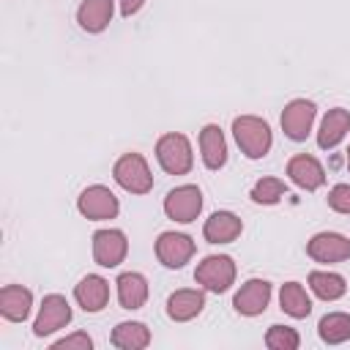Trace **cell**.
<instances>
[{"label":"cell","instance_id":"cell-10","mask_svg":"<svg viewBox=\"0 0 350 350\" xmlns=\"http://www.w3.org/2000/svg\"><path fill=\"white\" fill-rule=\"evenodd\" d=\"M129 252V241L120 230H98L93 232V260L101 268H115L123 262Z\"/></svg>","mask_w":350,"mask_h":350},{"label":"cell","instance_id":"cell-18","mask_svg":"<svg viewBox=\"0 0 350 350\" xmlns=\"http://www.w3.org/2000/svg\"><path fill=\"white\" fill-rule=\"evenodd\" d=\"M200 153L208 170H219L227 161V139L221 134V129L216 123H208L200 131Z\"/></svg>","mask_w":350,"mask_h":350},{"label":"cell","instance_id":"cell-2","mask_svg":"<svg viewBox=\"0 0 350 350\" xmlns=\"http://www.w3.org/2000/svg\"><path fill=\"white\" fill-rule=\"evenodd\" d=\"M156 159L161 164L164 172L170 175H186L194 164V153H191V145L186 139V134H178V131H170L164 137H159L156 142Z\"/></svg>","mask_w":350,"mask_h":350},{"label":"cell","instance_id":"cell-27","mask_svg":"<svg viewBox=\"0 0 350 350\" xmlns=\"http://www.w3.org/2000/svg\"><path fill=\"white\" fill-rule=\"evenodd\" d=\"M265 345L271 350H295L301 345V336L290 325H271L265 334Z\"/></svg>","mask_w":350,"mask_h":350},{"label":"cell","instance_id":"cell-28","mask_svg":"<svg viewBox=\"0 0 350 350\" xmlns=\"http://www.w3.org/2000/svg\"><path fill=\"white\" fill-rule=\"evenodd\" d=\"M328 205H331L336 213H350V186H347V183H336V186L328 191Z\"/></svg>","mask_w":350,"mask_h":350},{"label":"cell","instance_id":"cell-3","mask_svg":"<svg viewBox=\"0 0 350 350\" xmlns=\"http://www.w3.org/2000/svg\"><path fill=\"white\" fill-rule=\"evenodd\" d=\"M112 178L118 180L120 189H126L131 194H148L153 189V175L148 170V161L139 153L120 156L112 167Z\"/></svg>","mask_w":350,"mask_h":350},{"label":"cell","instance_id":"cell-23","mask_svg":"<svg viewBox=\"0 0 350 350\" xmlns=\"http://www.w3.org/2000/svg\"><path fill=\"white\" fill-rule=\"evenodd\" d=\"M112 345L120 350H142L150 345V331L145 323H120L112 331Z\"/></svg>","mask_w":350,"mask_h":350},{"label":"cell","instance_id":"cell-20","mask_svg":"<svg viewBox=\"0 0 350 350\" xmlns=\"http://www.w3.org/2000/svg\"><path fill=\"white\" fill-rule=\"evenodd\" d=\"M205 306V295L200 290H178L167 298V314L175 323H186L191 317H197Z\"/></svg>","mask_w":350,"mask_h":350},{"label":"cell","instance_id":"cell-21","mask_svg":"<svg viewBox=\"0 0 350 350\" xmlns=\"http://www.w3.org/2000/svg\"><path fill=\"white\" fill-rule=\"evenodd\" d=\"M115 284H118V301L123 309H139L148 301V282L142 273L126 271L118 276Z\"/></svg>","mask_w":350,"mask_h":350},{"label":"cell","instance_id":"cell-4","mask_svg":"<svg viewBox=\"0 0 350 350\" xmlns=\"http://www.w3.org/2000/svg\"><path fill=\"white\" fill-rule=\"evenodd\" d=\"M194 279L211 293H224L235 282V262L227 254H211L197 265Z\"/></svg>","mask_w":350,"mask_h":350},{"label":"cell","instance_id":"cell-8","mask_svg":"<svg viewBox=\"0 0 350 350\" xmlns=\"http://www.w3.org/2000/svg\"><path fill=\"white\" fill-rule=\"evenodd\" d=\"M156 257L164 268H183L194 257V241L183 232H161L156 238Z\"/></svg>","mask_w":350,"mask_h":350},{"label":"cell","instance_id":"cell-1","mask_svg":"<svg viewBox=\"0 0 350 350\" xmlns=\"http://www.w3.org/2000/svg\"><path fill=\"white\" fill-rule=\"evenodd\" d=\"M232 134H235V142L238 148L243 150V156L249 159H262L268 150H271V126L257 118V115H241L232 120Z\"/></svg>","mask_w":350,"mask_h":350},{"label":"cell","instance_id":"cell-22","mask_svg":"<svg viewBox=\"0 0 350 350\" xmlns=\"http://www.w3.org/2000/svg\"><path fill=\"white\" fill-rule=\"evenodd\" d=\"M279 304H282V312H287V314L295 317V320H301V317H306V314L312 312V301H309L306 290H304L298 282L282 284V290H279Z\"/></svg>","mask_w":350,"mask_h":350},{"label":"cell","instance_id":"cell-30","mask_svg":"<svg viewBox=\"0 0 350 350\" xmlns=\"http://www.w3.org/2000/svg\"><path fill=\"white\" fill-rule=\"evenodd\" d=\"M142 5H145V0H120V14H123V16H131V14H137Z\"/></svg>","mask_w":350,"mask_h":350},{"label":"cell","instance_id":"cell-24","mask_svg":"<svg viewBox=\"0 0 350 350\" xmlns=\"http://www.w3.org/2000/svg\"><path fill=\"white\" fill-rule=\"evenodd\" d=\"M309 287L317 298L323 301H336L347 293V284L339 273H328V271H312L309 273Z\"/></svg>","mask_w":350,"mask_h":350},{"label":"cell","instance_id":"cell-6","mask_svg":"<svg viewBox=\"0 0 350 350\" xmlns=\"http://www.w3.org/2000/svg\"><path fill=\"white\" fill-rule=\"evenodd\" d=\"M77 208L85 219L90 221H104V219H115L120 205H118V197L107 189V186H88L79 200H77Z\"/></svg>","mask_w":350,"mask_h":350},{"label":"cell","instance_id":"cell-5","mask_svg":"<svg viewBox=\"0 0 350 350\" xmlns=\"http://www.w3.org/2000/svg\"><path fill=\"white\" fill-rule=\"evenodd\" d=\"M202 211V191L191 183L186 186H178L172 189L167 197H164V213L172 219V221H180V224H189L200 216Z\"/></svg>","mask_w":350,"mask_h":350},{"label":"cell","instance_id":"cell-12","mask_svg":"<svg viewBox=\"0 0 350 350\" xmlns=\"http://www.w3.org/2000/svg\"><path fill=\"white\" fill-rule=\"evenodd\" d=\"M271 301V282L265 279H249L238 293H235V312L238 314H246V317H254V314H262L265 306Z\"/></svg>","mask_w":350,"mask_h":350},{"label":"cell","instance_id":"cell-19","mask_svg":"<svg viewBox=\"0 0 350 350\" xmlns=\"http://www.w3.org/2000/svg\"><path fill=\"white\" fill-rule=\"evenodd\" d=\"M115 11V0H85L77 11V22L85 33H101Z\"/></svg>","mask_w":350,"mask_h":350},{"label":"cell","instance_id":"cell-7","mask_svg":"<svg viewBox=\"0 0 350 350\" xmlns=\"http://www.w3.org/2000/svg\"><path fill=\"white\" fill-rule=\"evenodd\" d=\"M314 115H317V107L314 101H306V98H295L284 107L282 112V129L284 134L293 139V142H304L312 131V123H314Z\"/></svg>","mask_w":350,"mask_h":350},{"label":"cell","instance_id":"cell-31","mask_svg":"<svg viewBox=\"0 0 350 350\" xmlns=\"http://www.w3.org/2000/svg\"><path fill=\"white\" fill-rule=\"evenodd\" d=\"M347 170H350V150H347Z\"/></svg>","mask_w":350,"mask_h":350},{"label":"cell","instance_id":"cell-29","mask_svg":"<svg viewBox=\"0 0 350 350\" xmlns=\"http://www.w3.org/2000/svg\"><path fill=\"white\" fill-rule=\"evenodd\" d=\"M52 347H55V350H71V347H82V350H90V347H93V339H90L88 334L77 331V334H71V336H63V339H57Z\"/></svg>","mask_w":350,"mask_h":350},{"label":"cell","instance_id":"cell-14","mask_svg":"<svg viewBox=\"0 0 350 350\" xmlns=\"http://www.w3.org/2000/svg\"><path fill=\"white\" fill-rule=\"evenodd\" d=\"M74 298L85 312H101L109 301V284H107V279H101L96 273H88L74 287Z\"/></svg>","mask_w":350,"mask_h":350},{"label":"cell","instance_id":"cell-9","mask_svg":"<svg viewBox=\"0 0 350 350\" xmlns=\"http://www.w3.org/2000/svg\"><path fill=\"white\" fill-rule=\"evenodd\" d=\"M68 320H71V306H68V301H66L63 295L52 293V295H46V298L41 301L38 317H36V323H33V334H36V336H49V334L60 331L63 325H68Z\"/></svg>","mask_w":350,"mask_h":350},{"label":"cell","instance_id":"cell-26","mask_svg":"<svg viewBox=\"0 0 350 350\" xmlns=\"http://www.w3.org/2000/svg\"><path fill=\"white\" fill-rule=\"evenodd\" d=\"M284 194H287V186H284V180H279V178H262V180H257L254 189H252V200H254L257 205H276Z\"/></svg>","mask_w":350,"mask_h":350},{"label":"cell","instance_id":"cell-15","mask_svg":"<svg viewBox=\"0 0 350 350\" xmlns=\"http://www.w3.org/2000/svg\"><path fill=\"white\" fill-rule=\"evenodd\" d=\"M30 306H33V293L22 284H5L0 290V314L11 323H22L27 320L30 314Z\"/></svg>","mask_w":350,"mask_h":350},{"label":"cell","instance_id":"cell-16","mask_svg":"<svg viewBox=\"0 0 350 350\" xmlns=\"http://www.w3.org/2000/svg\"><path fill=\"white\" fill-rule=\"evenodd\" d=\"M241 230H243V224L232 211H216L205 221L202 235H205L208 243H230V241H235L241 235Z\"/></svg>","mask_w":350,"mask_h":350},{"label":"cell","instance_id":"cell-25","mask_svg":"<svg viewBox=\"0 0 350 350\" xmlns=\"http://www.w3.org/2000/svg\"><path fill=\"white\" fill-rule=\"evenodd\" d=\"M317 334L325 345H342L350 339V314L345 312H331L317 323Z\"/></svg>","mask_w":350,"mask_h":350},{"label":"cell","instance_id":"cell-17","mask_svg":"<svg viewBox=\"0 0 350 350\" xmlns=\"http://www.w3.org/2000/svg\"><path fill=\"white\" fill-rule=\"evenodd\" d=\"M347 131H350V112L342 109V107H334V109H328V115H325L323 123H320L317 145H320L323 150H331V148H336V145L345 139Z\"/></svg>","mask_w":350,"mask_h":350},{"label":"cell","instance_id":"cell-13","mask_svg":"<svg viewBox=\"0 0 350 350\" xmlns=\"http://www.w3.org/2000/svg\"><path fill=\"white\" fill-rule=\"evenodd\" d=\"M287 175H290V180H293L295 186H301V189H306V191H314V189H320V186L325 183V170H323V164H320L314 156H309V153L293 156V159L287 161Z\"/></svg>","mask_w":350,"mask_h":350},{"label":"cell","instance_id":"cell-11","mask_svg":"<svg viewBox=\"0 0 350 350\" xmlns=\"http://www.w3.org/2000/svg\"><path fill=\"white\" fill-rule=\"evenodd\" d=\"M306 254L314 262H342L350 257V238L339 232H317L306 243Z\"/></svg>","mask_w":350,"mask_h":350}]
</instances>
